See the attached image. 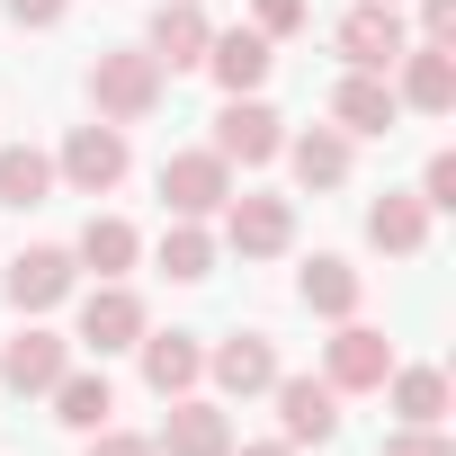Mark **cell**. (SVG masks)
Returning a JSON list of instances; mask_svg holds the SVG:
<instances>
[{"label":"cell","mask_w":456,"mask_h":456,"mask_svg":"<svg viewBox=\"0 0 456 456\" xmlns=\"http://www.w3.org/2000/svg\"><path fill=\"white\" fill-rule=\"evenodd\" d=\"M161 90H170V72H161L143 45H117V54L90 63V108H99V126H143V117L161 108Z\"/></svg>","instance_id":"6da1fadb"},{"label":"cell","mask_w":456,"mask_h":456,"mask_svg":"<svg viewBox=\"0 0 456 456\" xmlns=\"http://www.w3.org/2000/svg\"><path fill=\"white\" fill-rule=\"evenodd\" d=\"M224 197H233V161H224L215 143H206V152H170V161H161V206H170V215L206 224V215H224Z\"/></svg>","instance_id":"7a4b0ae2"},{"label":"cell","mask_w":456,"mask_h":456,"mask_svg":"<svg viewBox=\"0 0 456 456\" xmlns=\"http://www.w3.org/2000/svg\"><path fill=\"white\" fill-rule=\"evenodd\" d=\"M385 376H394V340L349 314V322L331 331V349H322V385H331V394H376Z\"/></svg>","instance_id":"3957f363"},{"label":"cell","mask_w":456,"mask_h":456,"mask_svg":"<svg viewBox=\"0 0 456 456\" xmlns=\"http://www.w3.org/2000/svg\"><path fill=\"white\" fill-rule=\"evenodd\" d=\"M215 152L224 161H242V170H260V161H278L287 152V117L269 108V99H224V117H215Z\"/></svg>","instance_id":"277c9868"},{"label":"cell","mask_w":456,"mask_h":456,"mask_svg":"<svg viewBox=\"0 0 456 456\" xmlns=\"http://www.w3.org/2000/svg\"><path fill=\"white\" fill-rule=\"evenodd\" d=\"M126 126H72L63 134V161H54V179H72L81 197H108L117 179H126Z\"/></svg>","instance_id":"5b68a950"},{"label":"cell","mask_w":456,"mask_h":456,"mask_svg":"<svg viewBox=\"0 0 456 456\" xmlns=\"http://www.w3.org/2000/svg\"><path fill=\"white\" fill-rule=\"evenodd\" d=\"M152 331V314H143V296L126 287V278H99L90 296H81V340L99 349V358H117V349H134Z\"/></svg>","instance_id":"8992f818"},{"label":"cell","mask_w":456,"mask_h":456,"mask_svg":"<svg viewBox=\"0 0 456 456\" xmlns=\"http://www.w3.org/2000/svg\"><path fill=\"white\" fill-rule=\"evenodd\" d=\"M278 438L287 447H322V438H340V394L322 385V376H287L278 367Z\"/></svg>","instance_id":"52a82bcc"},{"label":"cell","mask_w":456,"mask_h":456,"mask_svg":"<svg viewBox=\"0 0 456 456\" xmlns=\"http://www.w3.org/2000/svg\"><path fill=\"white\" fill-rule=\"evenodd\" d=\"M403 45H411V28H403L394 0H358V10L340 19V54H349V72H394Z\"/></svg>","instance_id":"ba28073f"},{"label":"cell","mask_w":456,"mask_h":456,"mask_svg":"<svg viewBox=\"0 0 456 456\" xmlns=\"http://www.w3.org/2000/svg\"><path fill=\"white\" fill-rule=\"evenodd\" d=\"M224 242L242 260H278L296 242V206L287 197H224Z\"/></svg>","instance_id":"9c48e42d"},{"label":"cell","mask_w":456,"mask_h":456,"mask_svg":"<svg viewBox=\"0 0 456 456\" xmlns=\"http://www.w3.org/2000/svg\"><path fill=\"white\" fill-rule=\"evenodd\" d=\"M385 81H394V99L420 108V117H447V108H456V54H447V45H420V37H411Z\"/></svg>","instance_id":"30bf717a"},{"label":"cell","mask_w":456,"mask_h":456,"mask_svg":"<svg viewBox=\"0 0 456 456\" xmlns=\"http://www.w3.org/2000/svg\"><path fill=\"white\" fill-rule=\"evenodd\" d=\"M161 456H233V420L224 403H197V394H170V420L152 429Z\"/></svg>","instance_id":"8fae6325"},{"label":"cell","mask_w":456,"mask_h":456,"mask_svg":"<svg viewBox=\"0 0 456 456\" xmlns=\"http://www.w3.org/2000/svg\"><path fill=\"white\" fill-rule=\"evenodd\" d=\"M72 278H81V260H72L63 242H37V251L10 260V305H19V314H54V305L72 296Z\"/></svg>","instance_id":"7c38bea8"},{"label":"cell","mask_w":456,"mask_h":456,"mask_svg":"<svg viewBox=\"0 0 456 456\" xmlns=\"http://www.w3.org/2000/svg\"><path fill=\"white\" fill-rule=\"evenodd\" d=\"M206 376H215L224 394H242V403H251V394L278 385V340H269V331H233V340H215V349H206Z\"/></svg>","instance_id":"4fadbf2b"},{"label":"cell","mask_w":456,"mask_h":456,"mask_svg":"<svg viewBox=\"0 0 456 456\" xmlns=\"http://www.w3.org/2000/svg\"><path fill=\"white\" fill-rule=\"evenodd\" d=\"M63 367H72V340H63V331H19V340H0V385H10V394H54Z\"/></svg>","instance_id":"5bb4252c"},{"label":"cell","mask_w":456,"mask_h":456,"mask_svg":"<svg viewBox=\"0 0 456 456\" xmlns=\"http://www.w3.org/2000/svg\"><path fill=\"white\" fill-rule=\"evenodd\" d=\"M206 45H215V28H206L197 0H161V19H152V45H143V54H152L161 72H197Z\"/></svg>","instance_id":"9a60e30c"},{"label":"cell","mask_w":456,"mask_h":456,"mask_svg":"<svg viewBox=\"0 0 456 456\" xmlns=\"http://www.w3.org/2000/svg\"><path fill=\"white\" fill-rule=\"evenodd\" d=\"M394 117H403V99H394L385 72H349V81L331 90V126H340V134H394Z\"/></svg>","instance_id":"2e32d148"},{"label":"cell","mask_w":456,"mask_h":456,"mask_svg":"<svg viewBox=\"0 0 456 456\" xmlns=\"http://www.w3.org/2000/svg\"><path fill=\"white\" fill-rule=\"evenodd\" d=\"M358 296H367V278H358L349 260H331V251H314V260L296 269V305H305V314H322V322H349V314H358Z\"/></svg>","instance_id":"e0dca14e"},{"label":"cell","mask_w":456,"mask_h":456,"mask_svg":"<svg viewBox=\"0 0 456 456\" xmlns=\"http://www.w3.org/2000/svg\"><path fill=\"white\" fill-rule=\"evenodd\" d=\"M134 349H143V385H152L161 403H170V394H197V376H206L197 331H143Z\"/></svg>","instance_id":"ac0fdd59"},{"label":"cell","mask_w":456,"mask_h":456,"mask_svg":"<svg viewBox=\"0 0 456 456\" xmlns=\"http://www.w3.org/2000/svg\"><path fill=\"white\" fill-rule=\"evenodd\" d=\"M269 63H278V45H269L260 28H224V37L206 45V72L224 81V99H242V90H260V81H269Z\"/></svg>","instance_id":"d6986e66"},{"label":"cell","mask_w":456,"mask_h":456,"mask_svg":"<svg viewBox=\"0 0 456 456\" xmlns=\"http://www.w3.org/2000/svg\"><path fill=\"white\" fill-rule=\"evenodd\" d=\"M367 242H376L385 260H420V251H429V206L403 197V188H385V197L367 206Z\"/></svg>","instance_id":"ffe728a7"},{"label":"cell","mask_w":456,"mask_h":456,"mask_svg":"<svg viewBox=\"0 0 456 456\" xmlns=\"http://www.w3.org/2000/svg\"><path fill=\"white\" fill-rule=\"evenodd\" d=\"M72 260L99 269V278H126V269L143 260V233H134L126 215H90V224H81V242H72Z\"/></svg>","instance_id":"44dd1931"},{"label":"cell","mask_w":456,"mask_h":456,"mask_svg":"<svg viewBox=\"0 0 456 456\" xmlns=\"http://www.w3.org/2000/svg\"><path fill=\"white\" fill-rule=\"evenodd\" d=\"M108 411H117V385H108V376H90V367H63V376H54V420H63V429L90 438V429H108Z\"/></svg>","instance_id":"7402d4cb"},{"label":"cell","mask_w":456,"mask_h":456,"mask_svg":"<svg viewBox=\"0 0 456 456\" xmlns=\"http://www.w3.org/2000/svg\"><path fill=\"white\" fill-rule=\"evenodd\" d=\"M287 161H296L305 188H340L349 179V134L340 126H305V134H287Z\"/></svg>","instance_id":"603a6c76"},{"label":"cell","mask_w":456,"mask_h":456,"mask_svg":"<svg viewBox=\"0 0 456 456\" xmlns=\"http://www.w3.org/2000/svg\"><path fill=\"white\" fill-rule=\"evenodd\" d=\"M376 394H394L403 429H438V420H447V376H438V367H394Z\"/></svg>","instance_id":"cb8c5ba5"},{"label":"cell","mask_w":456,"mask_h":456,"mask_svg":"<svg viewBox=\"0 0 456 456\" xmlns=\"http://www.w3.org/2000/svg\"><path fill=\"white\" fill-rule=\"evenodd\" d=\"M45 188H54V161L37 152V143H10V152H0V206H45Z\"/></svg>","instance_id":"d4e9b609"},{"label":"cell","mask_w":456,"mask_h":456,"mask_svg":"<svg viewBox=\"0 0 456 456\" xmlns=\"http://www.w3.org/2000/svg\"><path fill=\"white\" fill-rule=\"evenodd\" d=\"M161 269H170L179 287H197V278L215 269V233H206V224H188V215H179L170 233H161Z\"/></svg>","instance_id":"484cf974"},{"label":"cell","mask_w":456,"mask_h":456,"mask_svg":"<svg viewBox=\"0 0 456 456\" xmlns=\"http://www.w3.org/2000/svg\"><path fill=\"white\" fill-rule=\"evenodd\" d=\"M305 19H314V10H305V0H251V28H260L269 45H278V37H296Z\"/></svg>","instance_id":"4316f807"},{"label":"cell","mask_w":456,"mask_h":456,"mask_svg":"<svg viewBox=\"0 0 456 456\" xmlns=\"http://www.w3.org/2000/svg\"><path fill=\"white\" fill-rule=\"evenodd\" d=\"M420 206H429V215L456 206V152H429V170H420Z\"/></svg>","instance_id":"83f0119b"},{"label":"cell","mask_w":456,"mask_h":456,"mask_svg":"<svg viewBox=\"0 0 456 456\" xmlns=\"http://www.w3.org/2000/svg\"><path fill=\"white\" fill-rule=\"evenodd\" d=\"M90 456H161L143 429H90Z\"/></svg>","instance_id":"f1b7e54d"},{"label":"cell","mask_w":456,"mask_h":456,"mask_svg":"<svg viewBox=\"0 0 456 456\" xmlns=\"http://www.w3.org/2000/svg\"><path fill=\"white\" fill-rule=\"evenodd\" d=\"M420 45H456V0H420Z\"/></svg>","instance_id":"f546056e"},{"label":"cell","mask_w":456,"mask_h":456,"mask_svg":"<svg viewBox=\"0 0 456 456\" xmlns=\"http://www.w3.org/2000/svg\"><path fill=\"white\" fill-rule=\"evenodd\" d=\"M385 456H456V447H447L438 429H394V438H385Z\"/></svg>","instance_id":"4dcf8cb0"},{"label":"cell","mask_w":456,"mask_h":456,"mask_svg":"<svg viewBox=\"0 0 456 456\" xmlns=\"http://www.w3.org/2000/svg\"><path fill=\"white\" fill-rule=\"evenodd\" d=\"M63 10H72V0H10L19 28H63Z\"/></svg>","instance_id":"1f68e13d"},{"label":"cell","mask_w":456,"mask_h":456,"mask_svg":"<svg viewBox=\"0 0 456 456\" xmlns=\"http://www.w3.org/2000/svg\"><path fill=\"white\" fill-rule=\"evenodd\" d=\"M233 456H305V447H287V438H260V447H233Z\"/></svg>","instance_id":"d6a6232c"}]
</instances>
